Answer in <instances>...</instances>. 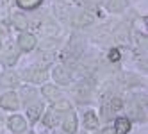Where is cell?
Listing matches in <instances>:
<instances>
[{
	"mask_svg": "<svg viewBox=\"0 0 148 134\" xmlns=\"http://www.w3.org/2000/svg\"><path fill=\"white\" fill-rule=\"evenodd\" d=\"M0 106L5 109H16L18 107V98L14 93H5L0 97Z\"/></svg>",
	"mask_w": 148,
	"mask_h": 134,
	"instance_id": "1",
	"label": "cell"
},
{
	"mask_svg": "<svg viewBox=\"0 0 148 134\" xmlns=\"http://www.w3.org/2000/svg\"><path fill=\"white\" fill-rule=\"evenodd\" d=\"M9 127H11V131L13 132H23L25 129H27V125H25V120L22 118V116H13L11 120H9Z\"/></svg>",
	"mask_w": 148,
	"mask_h": 134,
	"instance_id": "2",
	"label": "cell"
},
{
	"mask_svg": "<svg viewBox=\"0 0 148 134\" xmlns=\"http://www.w3.org/2000/svg\"><path fill=\"white\" fill-rule=\"evenodd\" d=\"M18 43H20V47H22L23 50H32L36 47V38L30 36V34H22L20 39H18Z\"/></svg>",
	"mask_w": 148,
	"mask_h": 134,
	"instance_id": "3",
	"label": "cell"
},
{
	"mask_svg": "<svg viewBox=\"0 0 148 134\" xmlns=\"http://www.w3.org/2000/svg\"><path fill=\"white\" fill-rule=\"evenodd\" d=\"M114 131L118 132V134H127L130 131V122L129 118H118L114 123Z\"/></svg>",
	"mask_w": 148,
	"mask_h": 134,
	"instance_id": "4",
	"label": "cell"
},
{
	"mask_svg": "<svg viewBox=\"0 0 148 134\" xmlns=\"http://www.w3.org/2000/svg\"><path fill=\"white\" fill-rule=\"evenodd\" d=\"M84 123H86V127H88L89 131L98 129V118H97V115H95L93 111L86 113V116H84Z\"/></svg>",
	"mask_w": 148,
	"mask_h": 134,
	"instance_id": "5",
	"label": "cell"
},
{
	"mask_svg": "<svg viewBox=\"0 0 148 134\" xmlns=\"http://www.w3.org/2000/svg\"><path fill=\"white\" fill-rule=\"evenodd\" d=\"M64 131L70 132V134H73V132L77 131V118H75V115H68L66 116V120H64Z\"/></svg>",
	"mask_w": 148,
	"mask_h": 134,
	"instance_id": "6",
	"label": "cell"
},
{
	"mask_svg": "<svg viewBox=\"0 0 148 134\" xmlns=\"http://www.w3.org/2000/svg\"><path fill=\"white\" fill-rule=\"evenodd\" d=\"M16 4L22 9H34L41 4V0H16Z\"/></svg>",
	"mask_w": 148,
	"mask_h": 134,
	"instance_id": "7",
	"label": "cell"
},
{
	"mask_svg": "<svg viewBox=\"0 0 148 134\" xmlns=\"http://www.w3.org/2000/svg\"><path fill=\"white\" fill-rule=\"evenodd\" d=\"M0 84H4V86H14L16 84V75L11 74V71H7V74L0 79Z\"/></svg>",
	"mask_w": 148,
	"mask_h": 134,
	"instance_id": "8",
	"label": "cell"
},
{
	"mask_svg": "<svg viewBox=\"0 0 148 134\" xmlns=\"http://www.w3.org/2000/svg\"><path fill=\"white\" fill-rule=\"evenodd\" d=\"M54 77H56L59 82H62V84H66V82L70 80V75H68V74H64V68H56Z\"/></svg>",
	"mask_w": 148,
	"mask_h": 134,
	"instance_id": "9",
	"label": "cell"
},
{
	"mask_svg": "<svg viewBox=\"0 0 148 134\" xmlns=\"http://www.w3.org/2000/svg\"><path fill=\"white\" fill-rule=\"evenodd\" d=\"M43 93L47 95V97H50V98H56L59 93H57V89L56 88H50V86H47V88H43Z\"/></svg>",
	"mask_w": 148,
	"mask_h": 134,
	"instance_id": "10",
	"label": "cell"
},
{
	"mask_svg": "<svg viewBox=\"0 0 148 134\" xmlns=\"http://www.w3.org/2000/svg\"><path fill=\"white\" fill-rule=\"evenodd\" d=\"M38 113H39V106H36V107H32V109H29V118L34 122V120L38 118Z\"/></svg>",
	"mask_w": 148,
	"mask_h": 134,
	"instance_id": "11",
	"label": "cell"
},
{
	"mask_svg": "<svg viewBox=\"0 0 148 134\" xmlns=\"http://www.w3.org/2000/svg\"><path fill=\"white\" fill-rule=\"evenodd\" d=\"M109 59L111 61H120V50H111V52H109Z\"/></svg>",
	"mask_w": 148,
	"mask_h": 134,
	"instance_id": "12",
	"label": "cell"
},
{
	"mask_svg": "<svg viewBox=\"0 0 148 134\" xmlns=\"http://www.w3.org/2000/svg\"><path fill=\"white\" fill-rule=\"evenodd\" d=\"M14 23L20 27V29H25V20L22 16H14Z\"/></svg>",
	"mask_w": 148,
	"mask_h": 134,
	"instance_id": "13",
	"label": "cell"
},
{
	"mask_svg": "<svg viewBox=\"0 0 148 134\" xmlns=\"http://www.w3.org/2000/svg\"><path fill=\"white\" fill-rule=\"evenodd\" d=\"M56 109H70L68 102H61V104H56Z\"/></svg>",
	"mask_w": 148,
	"mask_h": 134,
	"instance_id": "14",
	"label": "cell"
},
{
	"mask_svg": "<svg viewBox=\"0 0 148 134\" xmlns=\"http://www.w3.org/2000/svg\"><path fill=\"white\" fill-rule=\"evenodd\" d=\"M102 134H118V132H116L114 129H103V131H102Z\"/></svg>",
	"mask_w": 148,
	"mask_h": 134,
	"instance_id": "15",
	"label": "cell"
}]
</instances>
